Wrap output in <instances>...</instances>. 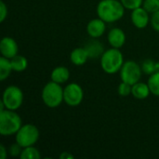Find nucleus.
I'll list each match as a JSON object with an SVG mask.
<instances>
[{
    "mask_svg": "<svg viewBox=\"0 0 159 159\" xmlns=\"http://www.w3.org/2000/svg\"><path fill=\"white\" fill-rule=\"evenodd\" d=\"M125 7L118 0H101L97 6V15L106 23L116 22L123 18Z\"/></svg>",
    "mask_w": 159,
    "mask_h": 159,
    "instance_id": "obj_1",
    "label": "nucleus"
},
{
    "mask_svg": "<svg viewBox=\"0 0 159 159\" xmlns=\"http://www.w3.org/2000/svg\"><path fill=\"white\" fill-rule=\"evenodd\" d=\"M124 62V57L119 48H109L101 57V67L108 75H115L120 72Z\"/></svg>",
    "mask_w": 159,
    "mask_h": 159,
    "instance_id": "obj_2",
    "label": "nucleus"
},
{
    "mask_svg": "<svg viewBox=\"0 0 159 159\" xmlns=\"http://www.w3.org/2000/svg\"><path fill=\"white\" fill-rule=\"evenodd\" d=\"M22 126V120L16 111L6 109L0 112V134L2 136L15 135Z\"/></svg>",
    "mask_w": 159,
    "mask_h": 159,
    "instance_id": "obj_3",
    "label": "nucleus"
},
{
    "mask_svg": "<svg viewBox=\"0 0 159 159\" xmlns=\"http://www.w3.org/2000/svg\"><path fill=\"white\" fill-rule=\"evenodd\" d=\"M41 98L48 108H57L63 102V89L61 84L51 80L43 88Z\"/></svg>",
    "mask_w": 159,
    "mask_h": 159,
    "instance_id": "obj_4",
    "label": "nucleus"
},
{
    "mask_svg": "<svg viewBox=\"0 0 159 159\" xmlns=\"http://www.w3.org/2000/svg\"><path fill=\"white\" fill-rule=\"evenodd\" d=\"M39 130L36 126L33 124H25L22 125L15 134V139L22 148H25L34 146L39 140Z\"/></svg>",
    "mask_w": 159,
    "mask_h": 159,
    "instance_id": "obj_5",
    "label": "nucleus"
},
{
    "mask_svg": "<svg viewBox=\"0 0 159 159\" xmlns=\"http://www.w3.org/2000/svg\"><path fill=\"white\" fill-rule=\"evenodd\" d=\"M2 102L6 106V109L16 111L23 103V92L15 85L8 86L3 92Z\"/></svg>",
    "mask_w": 159,
    "mask_h": 159,
    "instance_id": "obj_6",
    "label": "nucleus"
},
{
    "mask_svg": "<svg viewBox=\"0 0 159 159\" xmlns=\"http://www.w3.org/2000/svg\"><path fill=\"white\" fill-rule=\"evenodd\" d=\"M119 73H120L121 81L126 82L132 86L140 82L143 70H142V66L138 62L129 60L124 62Z\"/></svg>",
    "mask_w": 159,
    "mask_h": 159,
    "instance_id": "obj_7",
    "label": "nucleus"
},
{
    "mask_svg": "<svg viewBox=\"0 0 159 159\" xmlns=\"http://www.w3.org/2000/svg\"><path fill=\"white\" fill-rule=\"evenodd\" d=\"M84 99V90L77 83H70L63 89V102L71 106H78Z\"/></svg>",
    "mask_w": 159,
    "mask_h": 159,
    "instance_id": "obj_8",
    "label": "nucleus"
},
{
    "mask_svg": "<svg viewBox=\"0 0 159 159\" xmlns=\"http://www.w3.org/2000/svg\"><path fill=\"white\" fill-rule=\"evenodd\" d=\"M149 12L146 11L143 7H137L131 11L130 19L133 25L138 29H144L148 26L150 18Z\"/></svg>",
    "mask_w": 159,
    "mask_h": 159,
    "instance_id": "obj_9",
    "label": "nucleus"
},
{
    "mask_svg": "<svg viewBox=\"0 0 159 159\" xmlns=\"http://www.w3.org/2000/svg\"><path fill=\"white\" fill-rule=\"evenodd\" d=\"M18 51L19 48L15 39L9 36H5L2 38L0 42V52L3 57L10 60L18 55Z\"/></svg>",
    "mask_w": 159,
    "mask_h": 159,
    "instance_id": "obj_10",
    "label": "nucleus"
},
{
    "mask_svg": "<svg viewBox=\"0 0 159 159\" xmlns=\"http://www.w3.org/2000/svg\"><path fill=\"white\" fill-rule=\"evenodd\" d=\"M106 30V22L100 19L91 20L87 25V33L91 38H99L101 37Z\"/></svg>",
    "mask_w": 159,
    "mask_h": 159,
    "instance_id": "obj_11",
    "label": "nucleus"
},
{
    "mask_svg": "<svg viewBox=\"0 0 159 159\" xmlns=\"http://www.w3.org/2000/svg\"><path fill=\"white\" fill-rule=\"evenodd\" d=\"M126 34L125 32L120 28H113L109 31L107 35L108 43L112 48H122L126 43Z\"/></svg>",
    "mask_w": 159,
    "mask_h": 159,
    "instance_id": "obj_12",
    "label": "nucleus"
},
{
    "mask_svg": "<svg viewBox=\"0 0 159 159\" xmlns=\"http://www.w3.org/2000/svg\"><path fill=\"white\" fill-rule=\"evenodd\" d=\"M89 59V53L85 48H76L72 50L70 54V61L76 66L84 65Z\"/></svg>",
    "mask_w": 159,
    "mask_h": 159,
    "instance_id": "obj_13",
    "label": "nucleus"
},
{
    "mask_svg": "<svg viewBox=\"0 0 159 159\" xmlns=\"http://www.w3.org/2000/svg\"><path fill=\"white\" fill-rule=\"evenodd\" d=\"M84 48L87 49L89 59H97L99 57H102V55L105 51L103 49L102 44L99 42L98 40H95V38L89 41Z\"/></svg>",
    "mask_w": 159,
    "mask_h": 159,
    "instance_id": "obj_14",
    "label": "nucleus"
},
{
    "mask_svg": "<svg viewBox=\"0 0 159 159\" xmlns=\"http://www.w3.org/2000/svg\"><path fill=\"white\" fill-rule=\"evenodd\" d=\"M50 78L52 81L58 84H64L70 78V72L67 67L65 66H58L54 68L51 72Z\"/></svg>",
    "mask_w": 159,
    "mask_h": 159,
    "instance_id": "obj_15",
    "label": "nucleus"
},
{
    "mask_svg": "<svg viewBox=\"0 0 159 159\" xmlns=\"http://www.w3.org/2000/svg\"><path fill=\"white\" fill-rule=\"evenodd\" d=\"M150 93H151V91H150L148 84H145L143 82H138V83L132 85L131 95L138 100L146 99Z\"/></svg>",
    "mask_w": 159,
    "mask_h": 159,
    "instance_id": "obj_16",
    "label": "nucleus"
},
{
    "mask_svg": "<svg viewBox=\"0 0 159 159\" xmlns=\"http://www.w3.org/2000/svg\"><path fill=\"white\" fill-rule=\"evenodd\" d=\"M11 66L14 72L21 73L25 71L28 67V61L22 55H16L12 59H10Z\"/></svg>",
    "mask_w": 159,
    "mask_h": 159,
    "instance_id": "obj_17",
    "label": "nucleus"
},
{
    "mask_svg": "<svg viewBox=\"0 0 159 159\" xmlns=\"http://www.w3.org/2000/svg\"><path fill=\"white\" fill-rule=\"evenodd\" d=\"M13 71L10 60L5 57L0 58V80L4 81L6 80Z\"/></svg>",
    "mask_w": 159,
    "mask_h": 159,
    "instance_id": "obj_18",
    "label": "nucleus"
},
{
    "mask_svg": "<svg viewBox=\"0 0 159 159\" xmlns=\"http://www.w3.org/2000/svg\"><path fill=\"white\" fill-rule=\"evenodd\" d=\"M20 159H40L41 155L37 148L34 146H29L22 149V152L20 156Z\"/></svg>",
    "mask_w": 159,
    "mask_h": 159,
    "instance_id": "obj_19",
    "label": "nucleus"
},
{
    "mask_svg": "<svg viewBox=\"0 0 159 159\" xmlns=\"http://www.w3.org/2000/svg\"><path fill=\"white\" fill-rule=\"evenodd\" d=\"M150 91L153 95L159 97V73H155L150 75L147 82Z\"/></svg>",
    "mask_w": 159,
    "mask_h": 159,
    "instance_id": "obj_20",
    "label": "nucleus"
},
{
    "mask_svg": "<svg viewBox=\"0 0 159 159\" xmlns=\"http://www.w3.org/2000/svg\"><path fill=\"white\" fill-rule=\"evenodd\" d=\"M142 70L145 75H148L155 74V72H156V61H154L153 60H150V59L143 61V62L142 63Z\"/></svg>",
    "mask_w": 159,
    "mask_h": 159,
    "instance_id": "obj_21",
    "label": "nucleus"
},
{
    "mask_svg": "<svg viewBox=\"0 0 159 159\" xmlns=\"http://www.w3.org/2000/svg\"><path fill=\"white\" fill-rule=\"evenodd\" d=\"M143 7L150 14H153L159 10V0H144Z\"/></svg>",
    "mask_w": 159,
    "mask_h": 159,
    "instance_id": "obj_22",
    "label": "nucleus"
},
{
    "mask_svg": "<svg viewBox=\"0 0 159 159\" xmlns=\"http://www.w3.org/2000/svg\"><path fill=\"white\" fill-rule=\"evenodd\" d=\"M131 90H132V86L126 83V82H121L117 88V92L120 96L122 97H128L131 94Z\"/></svg>",
    "mask_w": 159,
    "mask_h": 159,
    "instance_id": "obj_23",
    "label": "nucleus"
},
{
    "mask_svg": "<svg viewBox=\"0 0 159 159\" xmlns=\"http://www.w3.org/2000/svg\"><path fill=\"white\" fill-rule=\"evenodd\" d=\"M125 8L133 10L137 7H140L143 6V3L144 0H120Z\"/></svg>",
    "mask_w": 159,
    "mask_h": 159,
    "instance_id": "obj_24",
    "label": "nucleus"
},
{
    "mask_svg": "<svg viewBox=\"0 0 159 159\" xmlns=\"http://www.w3.org/2000/svg\"><path fill=\"white\" fill-rule=\"evenodd\" d=\"M22 147L16 142L15 143H12L10 146H9V148H8V154L12 157H20V154H21V152H22Z\"/></svg>",
    "mask_w": 159,
    "mask_h": 159,
    "instance_id": "obj_25",
    "label": "nucleus"
},
{
    "mask_svg": "<svg viewBox=\"0 0 159 159\" xmlns=\"http://www.w3.org/2000/svg\"><path fill=\"white\" fill-rule=\"evenodd\" d=\"M150 23H151V26L152 28L156 31V32H158L159 33V10L153 13L151 15V18H150Z\"/></svg>",
    "mask_w": 159,
    "mask_h": 159,
    "instance_id": "obj_26",
    "label": "nucleus"
},
{
    "mask_svg": "<svg viewBox=\"0 0 159 159\" xmlns=\"http://www.w3.org/2000/svg\"><path fill=\"white\" fill-rule=\"evenodd\" d=\"M7 16V7L3 1H1L0 2V21L3 22L6 20Z\"/></svg>",
    "mask_w": 159,
    "mask_h": 159,
    "instance_id": "obj_27",
    "label": "nucleus"
},
{
    "mask_svg": "<svg viewBox=\"0 0 159 159\" xmlns=\"http://www.w3.org/2000/svg\"><path fill=\"white\" fill-rule=\"evenodd\" d=\"M0 156H1V159H6L7 156V150L6 149L4 144L0 145Z\"/></svg>",
    "mask_w": 159,
    "mask_h": 159,
    "instance_id": "obj_28",
    "label": "nucleus"
},
{
    "mask_svg": "<svg viewBox=\"0 0 159 159\" xmlns=\"http://www.w3.org/2000/svg\"><path fill=\"white\" fill-rule=\"evenodd\" d=\"M75 157L74 155H72L71 153L69 152H62L61 155H60V158L61 159H72Z\"/></svg>",
    "mask_w": 159,
    "mask_h": 159,
    "instance_id": "obj_29",
    "label": "nucleus"
},
{
    "mask_svg": "<svg viewBox=\"0 0 159 159\" xmlns=\"http://www.w3.org/2000/svg\"><path fill=\"white\" fill-rule=\"evenodd\" d=\"M155 73H159V61L156 62V72Z\"/></svg>",
    "mask_w": 159,
    "mask_h": 159,
    "instance_id": "obj_30",
    "label": "nucleus"
}]
</instances>
